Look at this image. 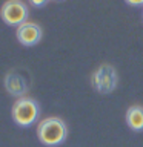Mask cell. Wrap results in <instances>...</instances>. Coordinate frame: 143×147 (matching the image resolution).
<instances>
[{
	"mask_svg": "<svg viewBox=\"0 0 143 147\" xmlns=\"http://www.w3.org/2000/svg\"><path fill=\"white\" fill-rule=\"evenodd\" d=\"M66 135H68L66 124H65L63 119H60L57 117L43 119V121H40L39 127H37V136H39L40 142L49 147L62 144L66 140Z\"/></svg>",
	"mask_w": 143,
	"mask_h": 147,
	"instance_id": "1",
	"label": "cell"
},
{
	"mask_svg": "<svg viewBox=\"0 0 143 147\" xmlns=\"http://www.w3.org/2000/svg\"><path fill=\"white\" fill-rule=\"evenodd\" d=\"M5 87H6V90L11 95L22 96V98L28 90L25 78H23L22 75H18V74H16V72L6 74V77H5Z\"/></svg>",
	"mask_w": 143,
	"mask_h": 147,
	"instance_id": "6",
	"label": "cell"
},
{
	"mask_svg": "<svg viewBox=\"0 0 143 147\" xmlns=\"http://www.w3.org/2000/svg\"><path fill=\"white\" fill-rule=\"evenodd\" d=\"M28 6L22 0H8L3 3L2 9H0V17L2 20L9 26H20L23 23H26L28 18Z\"/></svg>",
	"mask_w": 143,
	"mask_h": 147,
	"instance_id": "4",
	"label": "cell"
},
{
	"mask_svg": "<svg viewBox=\"0 0 143 147\" xmlns=\"http://www.w3.org/2000/svg\"><path fill=\"white\" fill-rule=\"evenodd\" d=\"M94 89L100 94H111L117 87V71L111 64H101L91 75Z\"/></svg>",
	"mask_w": 143,
	"mask_h": 147,
	"instance_id": "3",
	"label": "cell"
},
{
	"mask_svg": "<svg viewBox=\"0 0 143 147\" xmlns=\"http://www.w3.org/2000/svg\"><path fill=\"white\" fill-rule=\"evenodd\" d=\"M126 124L129 129L136 132L143 130V107L142 106H132L126 112Z\"/></svg>",
	"mask_w": 143,
	"mask_h": 147,
	"instance_id": "7",
	"label": "cell"
},
{
	"mask_svg": "<svg viewBox=\"0 0 143 147\" xmlns=\"http://www.w3.org/2000/svg\"><path fill=\"white\" fill-rule=\"evenodd\" d=\"M11 113H12V119L18 126L26 127V126H31L39 118L40 107H39V103L35 100L23 96V98H18L14 103Z\"/></svg>",
	"mask_w": 143,
	"mask_h": 147,
	"instance_id": "2",
	"label": "cell"
},
{
	"mask_svg": "<svg viewBox=\"0 0 143 147\" xmlns=\"http://www.w3.org/2000/svg\"><path fill=\"white\" fill-rule=\"evenodd\" d=\"M128 5H131V6H142L143 5V0H125Z\"/></svg>",
	"mask_w": 143,
	"mask_h": 147,
	"instance_id": "9",
	"label": "cell"
},
{
	"mask_svg": "<svg viewBox=\"0 0 143 147\" xmlns=\"http://www.w3.org/2000/svg\"><path fill=\"white\" fill-rule=\"evenodd\" d=\"M16 35H17V40L23 46H34L40 41L42 35H43V31H42V28L37 23L26 22L17 28Z\"/></svg>",
	"mask_w": 143,
	"mask_h": 147,
	"instance_id": "5",
	"label": "cell"
},
{
	"mask_svg": "<svg viewBox=\"0 0 143 147\" xmlns=\"http://www.w3.org/2000/svg\"><path fill=\"white\" fill-rule=\"evenodd\" d=\"M32 6H37V8H40V6H45L46 3L49 2V0H29Z\"/></svg>",
	"mask_w": 143,
	"mask_h": 147,
	"instance_id": "8",
	"label": "cell"
}]
</instances>
